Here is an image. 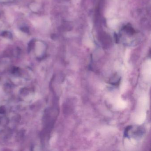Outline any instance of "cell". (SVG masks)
I'll return each mask as SVG.
<instances>
[{"label": "cell", "instance_id": "7a4b0ae2", "mask_svg": "<svg viewBox=\"0 0 151 151\" xmlns=\"http://www.w3.org/2000/svg\"><path fill=\"white\" fill-rule=\"evenodd\" d=\"M16 34L18 37H20V38H23V37H25V36L24 34L22 33L21 32H20L19 31H18V32H16Z\"/></svg>", "mask_w": 151, "mask_h": 151}, {"label": "cell", "instance_id": "6da1fadb", "mask_svg": "<svg viewBox=\"0 0 151 151\" xmlns=\"http://www.w3.org/2000/svg\"><path fill=\"white\" fill-rule=\"evenodd\" d=\"M144 132L143 128L130 125L126 128L124 131V136L126 137L138 138L142 137L144 134Z\"/></svg>", "mask_w": 151, "mask_h": 151}, {"label": "cell", "instance_id": "3957f363", "mask_svg": "<svg viewBox=\"0 0 151 151\" xmlns=\"http://www.w3.org/2000/svg\"><path fill=\"white\" fill-rule=\"evenodd\" d=\"M31 7V8H32V7H35V8H34L33 9H32V10H33L34 11H37V10H38V9H39V5H37V4H32V6Z\"/></svg>", "mask_w": 151, "mask_h": 151}]
</instances>
